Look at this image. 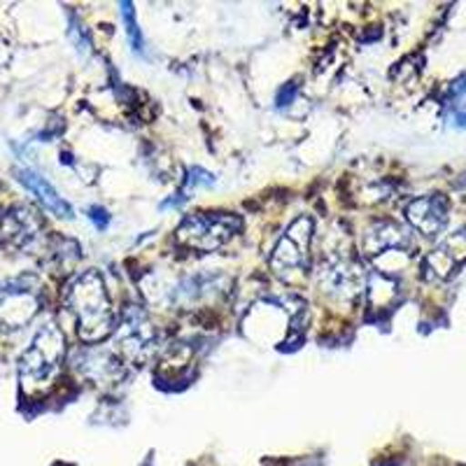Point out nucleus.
Returning <instances> with one entry per match:
<instances>
[{"label": "nucleus", "instance_id": "nucleus-1", "mask_svg": "<svg viewBox=\"0 0 466 466\" xmlns=\"http://www.w3.org/2000/svg\"><path fill=\"white\" fill-rule=\"evenodd\" d=\"M66 306L73 313L77 334L85 343H101L115 334L116 315L107 285L98 270H85L66 287Z\"/></svg>", "mask_w": 466, "mask_h": 466}, {"label": "nucleus", "instance_id": "nucleus-2", "mask_svg": "<svg viewBox=\"0 0 466 466\" xmlns=\"http://www.w3.org/2000/svg\"><path fill=\"white\" fill-rule=\"evenodd\" d=\"M66 357V336L56 322H47L37 329L31 345L19 360V378L24 387H45L56 378Z\"/></svg>", "mask_w": 466, "mask_h": 466}, {"label": "nucleus", "instance_id": "nucleus-3", "mask_svg": "<svg viewBox=\"0 0 466 466\" xmlns=\"http://www.w3.org/2000/svg\"><path fill=\"white\" fill-rule=\"evenodd\" d=\"M243 222L231 212H194L177 227V240L198 252L222 249L240 231Z\"/></svg>", "mask_w": 466, "mask_h": 466}, {"label": "nucleus", "instance_id": "nucleus-4", "mask_svg": "<svg viewBox=\"0 0 466 466\" xmlns=\"http://www.w3.org/2000/svg\"><path fill=\"white\" fill-rule=\"evenodd\" d=\"M43 308V285L35 276H16L0 287V331H19Z\"/></svg>", "mask_w": 466, "mask_h": 466}, {"label": "nucleus", "instance_id": "nucleus-5", "mask_svg": "<svg viewBox=\"0 0 466 466\" xmlns=\"http://www.w3.org/2000/svg\"><path fill=\"white\" fill-rule=\"evenodd\" d=\"M315 222L301 215L287 227L270 255V268L278 278L289 280L294 273H306L310 268V245H313Z\"/></svg>", "mask_w": 466, "mask_h": 466}, {"label": "nucleus", "instance_id": "nucleus-6", "mask_svg": "<svg viewBox=\"0 0 466 466\" xmlns=\"http://www.w3.org/2000/svg\"><path fill=\"white\" fill-rule=\"evenodd\" d=\"M318 280L329 297L348 299V301L360 297L369 285V276L361 261L343 252H331L324 257L318 268Z\"/></svg>", "mask_w": 466, "mask_h": 466}, {"label": "nucleus", "instance_id": "nucleus-7", "mask_svg": "<svg viewBox=\"0 0 466 466\" xmlns=\"http://www.w3.org/2000/svg\"><path fill=\"white\" fill-rule=\"evenodd\" d=\"M157 345V329L143 308L128 306L122 315V322L115 329V350L119 360L140 364L152 355Z\"/></svg>", "mask_w": 466, "mask_h": 466}, {"label": "nucleus", "instance_id": "nucleus-8", "mask_svg": "<svg viewBox=\"0 0 466 466\" xmlns=\"http://www.w3.org/2000/svg\"><path fill=\"white\" fill-rule=\"evenodd\" d=\"M451 219V203L441 194H427V197L413 198L406 206V222L427 238H434L445 231Z\"/></svg>", "mask_w": 466, "mask_h": 466}, {"label": "nucleus", "instance_id": "nucleus-9", "mask_svg": "<svg viewBox=\"0 0 466 466\" xmlns=\"http://www.w3.org/2000/svg\"><path fill=\"white\" fill-rule=\"evenodd\" d=\"M364 255L369 259H380L382 255H410L413 238L408 228L397 222H376L364 231Z\"/></svg>", "mask_w": 466, "mask_h": 466}, {"label": "nucleus", "instance_id": "nucleus-10", "mask_svg": "<svg viewBox=\"0 0 466 466\" xmlns=\"http://www.w3.org/2000/svg\"><path fill=\"white\" fill-rule=\"evenodd\" d=\"M466 261V233H452L434 252L424 257V278L427 280H451Z\"/></svg>", "mask_w": 466, "mask_h": 466}, {"label": "nucleus", "instance_id": "nucleus-11", "mask_svg": "<svg viewBox=\"0 0 466 466\" xmlns=\"http://www.w3.org/2000/svg\"><path fill=\"white\" fill-rule=\"evenodd\" d=\"M43 233V222L26 206H16L0 218V238L15 249H26L35 245Z\"/></svg>", "mask_w": 466, "mask_h": 466}, {"label": "nucleus", "instance_id": "nucleus-12", "mask_svg": "<svg viewBox=\"0 0 466 466\" xmlns=\"http://www.w3.org/2000/svg\"><path fill=\"white\" fill-rule=\"evenodd\" d=\"M15 173H16V180L22 182V185L31 191L33 197H37V201L43 203L52 215H56V218L61 219L73 218V208H70V203L66 201V198L58 197V191L45 180L43 175H37L35 170L31 168H16Z\"/></svg>", "mask_w": 466, "mask_h": 466}, {"label": "nucleus", "instance_id": "nucleus-13", "mask_svg": "<svg viewBox=\"0 0 466 466\" xmlns=\"http://www.w3.org/2000/svg\"><path fill=\"white\" fill-rule=\"evenodd\" d=\"M122 16H124V24H127V35L131 40V47L136 52L143 49V35H140V28L138 22H136V12H133V3H122Z\"/></svg>", "mask_w": 466, "mask_h": 466}, {"label": "nucleus", "instance_id": "nucleus-14", "mask_svg": "<svg viewBox=\"0 0 466 466\" xmlns=\"http://www.w3.org/2000/svg\"><path fill=\"white\" fill-rule=\"evenodd\" d=\"M89 212H91L89 218L94 219L96 224H98V228H103V227H106V224H107V212L103 210V208H91Z\"/></svg>", "mask_w": 466, "mask_h": 466}, {"label": "nucleus", "instance_id": "nucleus-15", "mask_svg": "<svg viewBox=\"0 0 466 466\" xmlns=\"http://www.w3.org/2000/svg\"><path fill=\"white\" fill-rule=\"evenodd\" d=\"M390 466H394V464H390Z\"/></svg>", "mask_w": 466, "mask_h": 466}]
</instances>
